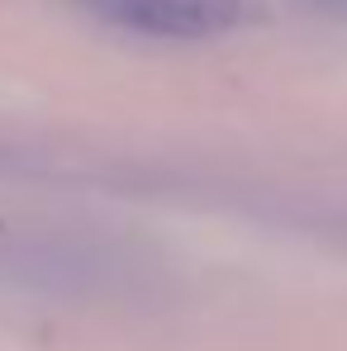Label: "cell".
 Returning <instances> with one entry per match:
<instances>
[{"mask_svg": "<svg viewBox=\"0 0 347 351\" xmlns=\"http://www.w3.org/2000/svg\"><path fill=\"white\" fill-rule=\"evenodd\" d=\"M96 19L153 38H214L243 19V0H76Z\"/></svg>", "mask_w": 347, "mask_h": 351, "instance_id": "1", "label": "cell"}, {"mask_svg": "<svg viewBox=\"0 0 347 351\" xmlns=\"http://www.w3.org/2000/svg\"><path fill=\"white\" fill-rule=\"evenodd\" d=\"M309 10H319V14H328V19H347V0H304Z\"/></svg>", "mask_w": 347, "mask_h": 351, "instance_id": "2", "label": "cell"}]
</instances>
